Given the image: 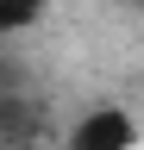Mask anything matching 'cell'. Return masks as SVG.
Returning a JSON list of instances; mask_svg holds the SVG:
<instances>
[{
    "mask_svg": "<svg viewBox=\"0 0 144 150\" xmlns=\"http://www.w3.org/2000/svg\"><path fill=\"white\" fill-rule=\"evenodd\" d=\"M44 13H50V0H0V38H13V31H31Z\"/></svg>",
    "mask_w": 144,
    "mask_h": 150,
    "instance_id": "cell-2",
    "label": "cell"
},
{
    "mask_svg": "<svg viewBox=\"0 0 144 150\" xmlns=\"http://www.w3.org/2000/svg\"><path fill=\"white\" fill-rule=\"evenodd\" d=\"M63 150H138V119L132 106H88L75 125L63 131Z\"/></svg>",
    "mask_w": 144,
    "mask_h": 150,
    "instance_id": "cell-1",
    "label": "cell"
}]
</instances>
